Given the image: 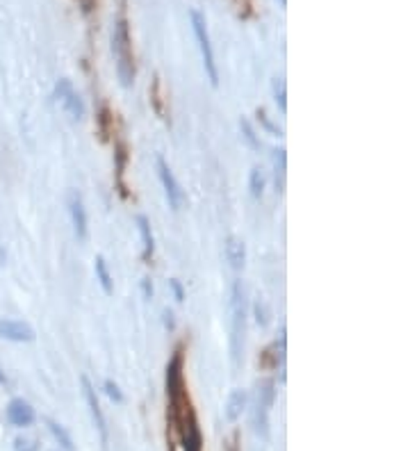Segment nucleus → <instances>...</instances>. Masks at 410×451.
I'll return each mask as SVG.
<instances>
[{
    "instance_id": "obj_1",
    "label": "nucleus",
    "mask_w": 410,
    "mask_h": 451,
    "mask_svg": "<svg viewBox=\"0 0 410 451\" xmlns=\"http://www.w3.org/2000/svg\"><path fill=\"white\" fill-rule=\"evenodd\" d=\"M112 53L117 60V76L123 87H133L137 76V64H135V51H133V37H130V23L126 10H121L117 21H114L112 30Z\"/></svg>"
},
{
    "instance_id": "obj_2",
    "label": "nucleus",
    "mask_w": 410,
    "mask_h": 451,
    "mask_svg": "<svg viewBox=\"0 0 410 451\" xmlns=\"http://www.w3.org/2000/svg\"><path fill=\"white\" fill-rule=\"evenodd\" d=\"M246 319H249L246 290H244L242 281H235L231 287V356H233L235 367L242 363V356H244Z\"/></svg>"
},
{
    "instance_id": "obj_3",
    "label": "nucleus",
    "mask_w": 410,
    "mask_h": 451,
    "mask_svg": "<svg viewBox=\"0 0 410 451\" xmlns=\"http://www.w3.org/2000/svg\"><path fill=\"white\" fill-rule=\"evenodd\" d=\"M276 401V381L262 379L256 388V399H253V426L256 433L262 438L269 436V413Z\"/></svg>"
},
{
    "instance_id": "obj_4",
    "label": "nucleus",
    "mask_w": 410,
    "mask_h": 451,
    "mask_svg": "<svg viewBox=\"0 0 410 451\" xmlns=\"http://www.w3.org/2000/svg\"><path fill=\"white\" fill-rule=\"evenodd\" d=\"M192 19V30L194 37L199 41L201 48V57H203V69L208 73V78L212 82V87L219 85V71H217V62H215V53H212V44H210V32H208V23H205V16L199 10L190 12Z\"/></svg>"
},
{
    "instance_id": "obj_5",
    "label": "nucleus",
    "mask_w": 410,
    "mask_h": 451,
    "mask_svg": "<svg viewBox=\"0 0 410 451\" xmlns=\"http://www.w3.org/2000/svg\"><path fill=\"white\" fill-rule=\"evenodd\" d=\"M114 144V185H117V192L121 199H130L128 185H126V169L130 162V153H128V144L119 133H114L112 137Z\"/></svg>"
},
{
    "instance_id": "obj_6",
    "label": "nucleus",
    "mask_w": 410,
    "mask_h": 451,
    "mask_svg": "<svg viewBox=\"0 0 410 451\" xmlns=\"http://www.w3.org/2000/svg\"><path fill=\"white\" fill-rule=\"evenodd\" d=\"M55 101L60 103V108L69 114L73 121H80L85 117V103H82V98L78 96V92L73 89L71 80L62 78L60 82L55 85Z\"/></svg>"
},
{
    "instance_id": "obj_7",
    "label": "nucleus",
    "mask_w": 410,
    "mask_h": 451,
    "mask_svg": "<svg viewBox=\"0 0 410 451\" xmlns=\"http://www.w3.org/2000/svg\"><path fill=\"white\" fill-rule=\"evenodd\" d=\"M158 174H160V183L164 187V194H167L169 208L174 212H178L180 208H183V203H185V192H183V187H180V183L176 180L174 171L169 169V164L164 162L162 158H158Z\"/></svg>"
},
{
    "instance_id": "obj_8",
    "label": "nucleus",
    "mask_w": 410,
    "mask_h": 451,
    "mask_svg": "<svg viewBox=\"0 0 410 451\" xmlns=\"http://www.w3.org/2000/svg\"><path fill=\"white\" fill-rule=\"evenodd\" d=\"M80 383H82V395H85V401H87V406H89V413H92V420H94V424H96L98 433H101L103 449L108 451V424H105V417H103L101 404H98L96 390H94V385L89 383L87 376H82Z\"/></svg>"
},
{
    "instance_id": "obj_9",
    "label": "nucleus",
    "mask_w": 410,
    "mask_h": 451,
    "mask_svg": "<svg viewBox=\"0 0 410 451\" xmlns=\"http://www.w3.org/2000/svg\"><path fill=\"white\" fill-rule=\"evenodd\" d=\"M285 344H287V338H285V331H283L272 344H267V347L262 349V354L258 358L260 367L267 369V372H274V369L283 367V363H285Z\"/></svg>"
},
{
    "instance_id": "obj_10",
    "label": "nucleus",
    "mask_w": 410,
    "mask_h": 451,
    "mask_svg": "<svg viewBox=\"0 0 410 451\" xmlns=\"http://www.w3.org/2000/svg\"><path fill=\"white\" fill-rule=\"evenodd\" d=\"M0 338L10 342H32L35 340V328L19 319H0Z\"/></svg>"
},
{
    "instance_id": "obj_11",
    "label": "nucleus",
    "mask_w": 410,
    "mask_h": 451,
    "mask_svg": "<svg viewBox=\"0 0 410 451\" xmlns=\"http://www.w3.org/2000/svg\"><path fill=\"white\" fill-rule=\"evenodd\" d=\"M7 420L12 426H19V429H26L32 426L37 420V413L26 399H12L10 406H7Z\"/></svg>"
},
{
    "instance_id": "obj_12",
    "label": "nucleus",
    "mask_w": 410,
    "mask_h": 451,
    "mask_svg": "<svg viewBox=\"0 0 410 451\" xmlns=\"http://www.w3.org/2000/svg\"><path fill=\"white\" fill-rule=\"evenodd\" d=\"M69 215H71V224L73 231H76L78 240H85L87 237V210H85V201L78 192L69 194Z\"/></svg>"
},
{
    "instance_id": "obj_13",
    "label": "nucleus",
    "mask_w": 410,
    "mask_h": 451,
    "mask_svg": "<svg viewBox=\"0 0 410 451\" xmlns=\"http://www.w3.org/2000/svg\"><path fill=\"white\" fill-rule=\"evenodd\" d=\"M224 256H226L228 267H231L233 272H242L244 265H246V244L240 240V237L231 235L224 244Z\"/></svg>"
},
{
    "instance_id": "obj_14",
    "label": "nucleus",
    "mask_w": 410,
    "mask_h": 451,
    "mask_svg": "<svg viewBox=\"0 0 410 451\" xmlns=\"http://www.w3.org/2000/svg\"><path fill=\"white\" fill-rule=\"evenodd\" d=\"M96 126H98V135H101L103 142H112L114 133H117V114L110 110V105H101L96 117Z\"/></svg>"
},
{
    "instance_id": "obj_15",
    "label": "nucleus",
    "mask_w": 410,
    "mask_h": 451,
    "mask_svg": "<svg viewBox=\"0 0 410 451\" xmlns=\"http://www.w3.org/2000/svg\"><path fill=\"white\" fill-rule=\"evenodd\" d=\"M246 404H249V392H246V390H233L231 397H228V404H226V420L228 422L240 420Z\"/></svg>"
},
{
    "instance_id": "obj_16",
    "label": "nucleus",
    "mask_w": 410,
    "mask_h": 451,
    "mask_svg": "<svg viewBox=\"0 0 410 451\" xmlns=\"http://www.w3.org/2000/svg\"><path fill=\"white\" fill-rule=\"evenodd\" d=\"M137 228H139V235H142V242H144L142 258H144L146 265H151L153 253H155V237H153V231H151V221L146 219L144 215H139L137 217Z\"/></svg>"
},
{
    "instance_id": "obj_17",
    "label": "nucleus",
    "mask_w": 410,
    "mask_h": 451,
    "mask_svg": "<svg viewBox=\"0 0 410 451\" xmlns=\"http://www.w3.org/2000/svg\"><path fill=\"white\" fill-rule=\"evenodd\" d=\"M94 272H96L98 283H101V287H103V292H105V294H112V292H114L112 276H110L108 262H105L103 256H96V260H94Z\"/></svg>"
},
{
    "instance_id": "obj_18",
    "label": "nucleus",
    "mask_w": 410,
    "mask_h": 451,
    "mask_svg": "<svg viewBox=\"0 0 410 451\" xmlns=\"http://www.w3.org/2000/svg\"><path fill=\"white\" fill-rule=\"evenodd\" d=\"M265 185H267L265 171H262L260 167H253L251 178H249V187H251L253 199H262V194H265Z\"/></svg>"
},
{
    "instance_id": "obj_19",
    "label": "nucleus",
    "mask_w": 410,
    "mask_h": 451,
    "mask_svg": "<svg viewBox=\"0 0 410 451\" xmlns=\"http://www.w3.org/2000/svg\"><path fill=\"white\" fill-rule=\"evenodd\" d=\"M46 424H48V429H51V433L55 436V440L60 442V447L67 449V451H73V440H71V436L67 433V429H64L62 424L53 422V420H46Z\"/></svg>"
},
{
    "instance_id": "obj_20",
    "label": "nucleus",
    "mask_w": 410,
    "mask_h": 451,
    "mask_svg": "<svg viewBox=\"0 0 410 451\" xmlns=\"http://www.w3.org/2000/svg\"><path fill=\"white\" fill-rule=\"evenodd\" d=\"M164 98L160 94V78H153V85H151V105L155 114H158L160 119H167V112H164Z\"/></svg>"
},
{
    "instance_id": "obj_21",
    "label": "nucleus",
    "mask_w": 410,
    "mask_h": 451,
    "mask_svg": "<svg viewBox=\"0 0 410 451\" xmlns=\"http://www.w3.org/2000/svg\"><path fill=\"white\" fill-rule=\"evenodd\" d=\"M274 96H276V103H278V108H281V112H285L287 110V103H285V82L281 78L274 80Z\"/></svg>"
},
{
    "instance_id": "obj_22",
    "label": "nucleus",
    "mask_w": 410,
    "mask_h": 451,
    "mask_svg": "<svg viewBox=\"0 0 410 451\" xmlns=\"http://www.w3.org/2000/svg\"><path fill=\"white\" fill-rule=\"evenodd\" d=\"M103 388H105V395H108L112 401H117V404H121V401H123V392L119 390V385H117V383L108 379V381H105Z\"/></svg>"
},
{
    "instance_id": "obj_23",
    "label": "nucleus",
    "mask_w": 410,
    "mask_h": 451,
    "mask_svg": "<svg viewBox=\"0 0 410 451\" xmlns=\"http://www.w3.org/2000/svg\"><path fill=\"white\" fill-rule=\"evenodd\" d=\"M256 319H258V324H262V326L269 324V308H267V303L262 299L256 303Z\"/></svg>"
},
{
    "instance_id": "obj_24",
    "label": "nucleus",
    "mask_w": 410,
    "mask_h": 451,
    "mask_svg": "<svg viewBox=\"0 0 410 451\" xmlns=\"http://www.w3.org/2000/svg\"><path fill=\"white\" fill-rule=\"evenodd\" d=\"M240 128L244 130V137H246V142H249L253 149H258V142H256V135H253V130H251V126H249V121L246 119H242L240 121Z\"/></svg>"
},
{
    "instance_id": "obj_25",
    "label": "nucleus",
    "mask_w": 410,
    "mask_h": 451,
    "mask_svg": "<svg viewBox=\"0 0 410 451\" xmlns=\"http://www.w3.org/2000/svg\"><path fill=\"white\" fill-rule=\"evenodd\" d=\"M169 285H171V290H174V294H176V301L178 303H183L185 301V292H183V285H180L176 278L174 281H169Z\"/></svg>"
},
{
    "instance_id": "obj_26",
    "label": "nucleus",
    "mask_w": 410,
    "mask_h": 451,
    "mask_svg": "<svg viewBox=\"0 0 410 451\" xmlns=\"http://www.w3.org/2000/svg\"><path fill=\"white\" fill-rule=\"evenodd\" d=\"M16 449L19 451H35V445H32V440H16Z\"/></svg>"
},
{
    "instance_id": "obj_27",
    "label": "nucleus",
    "mask_w": 410,
    "mask_h": 451,
    "mask_svg": "<svg viewBox=\"0 0 410 451\" xmlns=\"http://www.w3.org/2000/svg\"><path fill=\"white\" fill-rule=\"evenodd\" d=\"M226 451H240V436H233V440H231V445H228V449Z\"/></svg>"
},
{
    "instance_id": "obj_28",
    "label": "nucleus",
    "mask_w": 410,
    "mask_h": 451,
    "mask_svg": "<svg viewBox=\"0 0 410 451\" xmlns=\"http://www.w3.org/2000/svg\"><path fill=\"white\" fill-rule=\"evenodd\" d=\"M144 294H146V299L153 297V285L149 283V278H144Z\"/></svg>"
},
{
    "instance_id": "obj_29",
    "label": "nucleus",
    "mask_w": 410,
    "mask_h": 451,
    "mask_svg": "<svg viewBox=\"0 0 410 451\" xmlns=\"http://www.w3.org/2000/svg\"><path fill=\"white\" fill-rule=\"evenodd\" d=\"M3 381H5V379H3V374H0V383H3Z\"/></svg>"
}]
</instances>
